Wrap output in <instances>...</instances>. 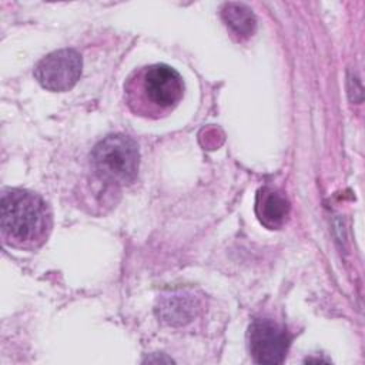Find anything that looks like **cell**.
I'll return each instance as SVG.
<instances>
[{"mask_svg": "<svg viewBox=\"0 0 365 365\" xmlns=\"http://www.w3.org/2000/svg\"><path fill=\"white\" fill-rule=\"evenodd\" d=\"M0 210V232L7 247L36 251L47 242L53 212L38 194L26 188L4 190Z\"/></svg>", "mask_w": 365, "mask_h": 365, "instance_id": "1", "label": "cell"}, {"mask_svg": "<svg viewBox=\"0 0 365 365\" xmlns=\"http://www.w3.org/2000/svg\"><path fill=\"white\" fill-rule=\"evenodd\" d=\"M182 96V77L175 68L163 63L138 67L124 81L125 106L133 114L148 120L168 117Z\"/></svg>", "mask_w": 365, "mask_h": 365, "instance_id": "2", "label": "cell"}, {"mask_svg": "<svg viewBox=\"0 0 365 365\" xmlns=\"http://www.w3.org/2000/svg\"><path fill=\"white\" fill-rule=\"evenodd\" d=\"M90 158L93 177L114 191L131 184L137 177L138 145L128 135L110 134L104 137L94 145Z\"/></svg>", "mask_w": 365, "mask_h": 365, "instance_id": "3", "label": "cell"}, {"mask_svg": "<svg viewBox=\"0 0 365 365\" xmlns=\"http://www.w3.org/2000/svg\"><path fill=\"white\" fill-rule=\"evenodd\" d=\"M83 60L73 48L56 50L43 57L36 68L34 77L41 87L61 93L73 88L81 76Z\"/></svg>", "mask_w": 365, "mask_h": 365, "instance_id": "4", "label": "cell"}, {"mask_svg": "<svg viewBox=\"0 0 365 365\" xmlns=\"http://www.w3.org/2000/svg\"><path fill=\"white\" fill-rule=\"evenodd\" d=\"M247 339L250 355L257 364H282L291 344L287 329L272 319H255Z\"/></svg>", "mask_w": 365, "mask_h": 365, "instance_id": "5", "label": "cell"}, {"mask_svg": "<svg viewBox=\"0 0 365 365\" xmlns=\"http://www.w3.org/2000/svg\"><path fill=\"white\" fill-rule=\"evenodd\" d=\"M289 202L287 197L272 187H261L255 198V214L259 222L268 230L281 228L289 217Z\"/></svg>", "mask_w": 365, "mask_h": 365, "instance_id": "6", "label": "cell"}, {"mask_svg": "<svg viewBox=\"0 0 365 365\" xmlns=\"http://www.w3.org/2000/svg\"><path fill=\"white\" fill-rule=\"evenodd\" d=\"M197 299L185 294H173L170 297H164L157 307L158 318L168 325L187 324L197 315Z\"/></svg>", "mask_w": 365, "mask_h": 365, "instance_id": "7", "label": "cell"}, {"mask_svg": "<svg viewBox=\"0 0 365 365\" xmlns=\"http://www.w3.org/2000/svg\"><path fill=\"white\" fill-rule=\"evenodd\" d=\"M221 17L228 30L238 38H250L257 26L255 16L252 10L242 3H225L221 9Z\"/></svg>", "mask_w": 365, "mask_h": 365, "instance_id": "8", "label": "cell"}]
</instances>
